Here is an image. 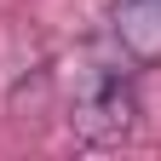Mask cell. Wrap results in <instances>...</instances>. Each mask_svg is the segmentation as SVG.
Masks as SVG:
<instances>
[{
	"label": "cell",
	"instance_id": "obj_2",
	"mask_svg": "<svg viewBox=\"0 0 161 161\" xmlns=\"http://www.w3.org/2000/svg\"><path fill=\"white\" fill-rule=\"evenodd\" d=\"M109 35L127 64H161V0H121Z\"/></svg>",
	"mask_w": 161,
	"mask_h": 161
},
{
	"label": "cell",
	"instance_id": "obj_1",
	"mask_svg": "<svg viewBox=\"0 0 161 161\" xmlns=\"http://www.w3.org/2000/svg\"><path fill=\"white\" fill-rule=\"evenodd\" d=\"M69 127L80 144H127L138 132V86L127 69H92L75 86Z\"/></svg>",
	"mask_w": 161,
	"mask_h": 161
}]
</instances>
